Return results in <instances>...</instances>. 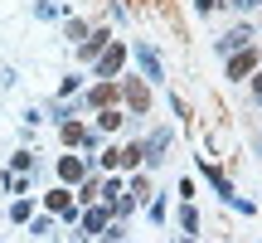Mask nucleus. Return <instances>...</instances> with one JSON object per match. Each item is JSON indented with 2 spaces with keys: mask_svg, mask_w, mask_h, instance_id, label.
Here are the masks:
<instances>
[{
  "mask_svg": "<svg viewBox=\"0 0 262 243\" xmlns=\"http://www.w3.org/2000/svg\"><path fill=\"white\" fill-rule=\"evenodd\" d=\"M253 64H257V54L248 49V54H238V58H233V68H228V73H233V78H243V73H248Z\"/></svg>",
  "mask_w": 262,
  "mask_h": 243,
  "instance_id": "nucleus-1",
  "label": "nucleus"
},
{
  "mask_svg": "<svg viewBox=\"0 0 262 243\" xmlns=\"http://www.w3.org/2000/svg\"><path fill=\"white\" fill-rule=\"evenodd\" d=\"M117 64H122V49H112V54L102 58V78H107V73H117Z\"/></svg>",
  "mask_w": 262,
  "mask_h": 243,
  "instance_id": "nucleus-2",
  "label": "nucleus"
},
{
  "mask_svg": "<svg viewBox=\"0 0 262 243\" xmlns=\"http://www.w3.org/2000/svg\"><path fill=\"white\" fill-rule=\"evenodd\" d=\"M199 5H204V10H214V5H224V0H199Z\"/></svg>",
  "mask_w": 262,
  "mask_h": 243,
  "instance_id": "nucleus-3",
  "label": "nucleus"
},
{
  "mask_svg": "<svg viewBox=\"0 0 262 243\" xmlns=\"http://www.w3.org/2000/svg\"><path fill=\"white\" fill-rule=\"evenodd\" d=\"M257 93H262V83H257Z\"/></svg>",
  "mask_w": 262,
  "mask_h": 243,
  "instance_id": "nucleus-4",
  "label": "nucleus"
}]
</instances>
